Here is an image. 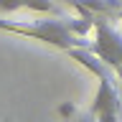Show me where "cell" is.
<instances>
[{
  "label": "cell",
  "instance_id": "cell-5",
  "mask_svg": "<svg viewBox=\"0 0 122 122\" xmlns=\"http://www.w3.org/2000/svg\"><path fill=\"white\" fill-rule=\"evenodd\" d=\"M18 8H25V3L23 0H0V10L3 13H13Z\"/></svg>",
  "mask_w": 122,
  "mask_h": 122
},
{
  "label": "cell",
  "instance_id": "cell-1",
  "mask_svg": "<svg viewBox=\"0 0 122 122\" xmlns=\"http://www.w3.org/2000/svg\"><path fill=\"white\" fill-rule=\"evenodd\" d=\"M69 53H71L79 64H84V66L99 79V89H97V94H94V102H92V112L97 114V122H117L120 97H117L114 81L109 79L104 66L99 64V59L92 51H84V48H69Z\"/></svg>",
  "mask_w": 122,
  "mask_h": 122
},
{
  "label": "cell",
  "instance_id": "cell-4",
  "mask_svg": "<svg viewBox=\"0 0 122 122\" xmlns=\"http://www.w3.org/2000/svg\"><path fill=\"white\" fill-rule=\"evenodd\" d=\"M23 3L33 13H51L53 10V0H23Z\"/></svg>",
  "mask_w": 122,
  "mask_h": 122
},
{
  "label": "cell",
  "instance_id": "cell-6",
  "mask_svg": "<svg viewBox=\"0 0 122 122\" xmlns=\"http://www.w3.org/2000/svg\"><path fill=\"white\" fill-rule=\"evenodd\" d=\"M74 122H97V114L89 112V114H81V117H76Z\"/></svg>",
  "mask_w": 122,
  "mask_h": 122
},
{
  "label": "cell",
  "instance_id": "cell-2",
  "mask_svg": "<svg viewBox=\"0 0 122 122\" xmlns=\"http://www.w3.org/2000/svg\"><path fill=\"white\" fill-rule=\"evenodd\" d=\"M0 28L3 30H10V33H20V36H30V38H38L43 43H51L56 48H74L79 41L74 38V30L69 28V23L64 20H36L33 25H20V23H8V20H0Z\"/></svg>",
  "mask_w": 122,
  "mask_h": 122
},
{
  "label": "cell",
  "instance_id": "cell-7",
  "mask_svg": "<svg viewBox=\"0 0 122 122\" xmlns=\"http://www.w3.org/2000/svg\"><path fill=\"white\" fill-rule=\"evenodd\" d=\"M117 69V76H120V84H122V66H114Z\"/></svg>",
  "mask_w": 122,
  "mask_h": 122
},
{
  "label": "cell",
  "instance_id": "cell-3",
  "mask_svg": "<svg viewBox=\"0 0 122 122\" xmlns=\"http://www.w3.org/2000/svg\"><path fill=\"white\" fill-rule=\"evenodd\" d=\"M94 33L97 38L89 51L107 66H122V33L102 18L94 20Z\"/></svg>",
  "mask_w": 122,
  "mask_h": 122
}]
</instances>
